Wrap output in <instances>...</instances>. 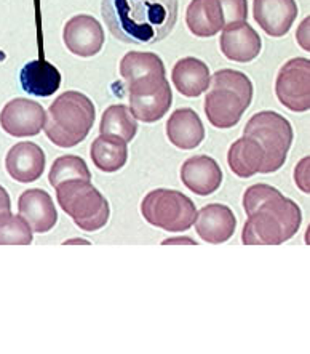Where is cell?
I'll return each instance as SVG.
<instances>
[{
    "mask_svg": "<svg viewBox=\"0 0 310 354\" xmlns=\"http://www.w3.org/2000/svg\"><path fill=\"white\" fill-rule=\"evenodd\" d=\"M227 164L233 174L240 178H251L253 175L261 174L264 164V149L251 136L237 140L227 153Z\"/></svg>",
    "mask_w": 310,
    "mask_h": 354,
    "instance_id": "cell-22",
    "label": "cell"
},
{
    "mask_svg": "<svg viewBox=\"0 0 310 354\" xmlns=\"http://www.w3.org/2000/svg\"><path fill=\"white\" fill-rule=\"evenodd\" d=\"M10 209H12V201H10L7 189L3 186H0V215L8 214Z\"/></svg>",
    "mask_w": 310,
    "mask_h": 354,
    "instance_id": "cell-31",
    "label": "cell"
},
{
    "mask_svg": "<svg viewBox=\"0 0 310 354\" xmlns=\"http://www.w3.org/2000/svg\"><path fill=\"white\" fill-rule=\"evenodd\" d=\"M181 180L192 193L210 196L220 189L222 183V170L210 156H194L182 164Z\"/></svg>",
    "mask_w": 310,
    "mask_h": 354,
    "instance_id": "cell-16",
    "label": "cell"
},
{
    "mask_svg": "<svg viewBox=\"0 0 310 354\" xmlns=\"http://www.w3.org/2000/svg\"><path fill=\"white\" fill-rule=\"evenodd\" d=\"M195 231L208 244H224L233 236L237 218L231 207L224 204H208L195 216Z\"/></svg>",
    "mask_w": 310,
    "mask_h": 354,
    "instance_id": "cell-12",
    "label": "cell"
},
{
    "mask_svg": "<svg viewBox=\"0 0 310 354\" xmlns=\"http://www.w3.org/2000/svg\"><path fill=\"white\" fill-rule=\"evenodd\" d=\"M106 26L120 42L151 45L175 28L177 0H101Z\"/></svg>",
    "mask_w": 310,
    "mask_h": 354,
    "instance_id": "cell-2",
    "label": "cell"
},
{
    "mask_svg": "<svg viewBox=\"0 0 310 354\" xmlns=\"http://www.w3.org/2000/svg\"><path fill=\"white\" fill-rule=\"evenodd\" d=\"M136 131H138V122H136L128 106L113 104L103 113L99 135L114 136V138L124 140L125 143H130L136 136Z\"/></svg>",
    "mask_w": 310,
    "mask_h": 354,
    "instance_id": "cell-24",
    "label": "cell"
},
{
    "mask_svg": "<svg viewBox=\"0 0 310 354\" xmlns=\"http://www.w3.org/2000/svg\"><path fill=\"white\" fill-rule=\"evenodd\" d=\"M294 178H296V183L299 185V188H301L304 193L309 194V183H306V180L309 181V158L302 159L301 164L298 165Z\"/></svg>",
    "mask_w": 310,
    "mask_h": 354,
    "instance_id": "cell-30",
    "label": "cell"
},
{
    "mask_svg": "<svg viewBox=\"0 0 310 354\" xmlns=\"http://www.w3.org/2000/svg\"><path fill=\"white\" fill-rule=\"evenodd\" d=\"M164 245H171V244H191V245H197V242L191 237H170V239L162 241Z\"/></svg>",
    "mask_w": 310,
    "mask_h": 354,
    "instance_id": "cell-32",
    "label": "cell"
},
{
    "mask_svg": "<svg viewBox=\"0 0 310 354\" xmlns=\"http://www.w3.org/2000/svg\"><path fill=\"white\" fill-rule=\"evenodd\" d=\"M21 87L24 92L34 97H50L61 85V73L57 66L45 62V59H34L21 69L19 74Z\"/></svg>",
    "mask_w": 310,
    "mask_h": 354,
    "instance_id": "cell-21",
    "label": "cell"
},
{
    "mask_svg": "<svg viewBox=\"0 0 310 354\" xmlns=\"http://www.w3.org/2000/svg\"><path fill=\"white\" fill-rule=\"evenodd\" d=\"M253 15L261 29L271 37L288 34L298 17L296 0H254Z\"/></svg>",
    "mask_w": 310,
    "mask_h": 354,
    "instance_id": "cell-13",
    "label": "cell"
},
{
    "mask_svg": "<svg viewBox=\"0 0 310 354\" xmlns=\"http://www.w3.org/2000/svg\"><path fill=\"white\" fill-rule=\"evenodd\" d=\"M220 45L222 55L235 63L253 62L262 48L261 37L246 21L222 28Z\"/></svg>",
    "mask_w": 310,
    "mask_h": 354,
    "instance_id": "cell-14",
    "label": "cell"
},
{
    "mask_svg": "<svg viewBox=\"0 0 310 354\" xmlns=\"http://www.w3.org/2000/svg\"><path fill=\"white\" fill-rule=\"evenodd\" d=\"M69 180H91V174L86 162L79 156H61L53 162L48 174V181L53 188Z\"/></svg>",
    "mask_w": 310,
    "mask_h": 354,
    "instance_id": "cell-26",
    "label": "cell"
},
{
    "mask_svg": "<svg viewBox=\"0 0 310 354\" xmlns=\"http://www.w3.org/2000/svg\"><path fill=\"white\" fill-rule=\"evenodd\" d=\"M211 87H224L240 95V97L251 104L253 84L246 74L233 69H221L211 77Z\"/></svg>",
    "mask_w": 310,
    "mask_h": 354,
    "instance_id": "cell-28",
    "label": "cell"
},
{
    "mask_svg": "<svg viewBox=\"0 0 310 354\" xmlns=\"http://www.w3.org/2000/svg\"><path fill=\"white\" fill-rule=\"evenodd\" d=\"M55 189L61 209L82 231H98L109 221L110 209L108 201L90 181L69 180Z\"/></svg>",
    "mask_w": 310,
    "mask_h": 354,
    "instance_id": "cell-4",
    "label": "cell"
},
{
    "mask_svg": "<svg viewBox=\"0 0 310 354\" xmlns=\"http://www.w3.org/2000/svg\"><path fill=\"white\" fill-rule=\"evenodd\" d=\"M250 104L240 95L224 87H211L205 97V114L216 129H231L240 122Z\"/></svg>",
    "mask_w": 310,
    "mask_h": 354,
    "instance_id": "cell-11",
    "label": "cell"
},
{
    "mask_svg": "<svg viewBox=\"0 0 310 354\" xmlns=\"http://www.w3.org/2000/svg\"><path fill=\"white\" fill-rule=\"evenodd\" d=\"M173 84L177 92L187 98H197L210 87V69L198 58H182L171 71Z\"/></svg>",
    "mask_w": 310,
    "mask_h": 354,
    "instance_id": "cell-19",
    "label": "cell"
},
{
    "mask_svg": "<svg viewBox=\"0 0 310 354\" xmlns=\"http://www.w3.org/2000/svg\"><path fill=\"white\" fill-rule=\"evenodd\" d=\"M275 93L280 103L293 113L310 109V62L309 58H293L278 71Z\"/></svg>",
    "mask_w": 310,
    "mask_h": 354,
    "instance_id": "cell-8",
    "label": "cell"
},
{
    "mask_svg": "<svg viewBox=\"0 0 310 354\" xmlns=\"http://www.w3.org/2000/svg\"><path fill=\"white\" fill-rule=\"evenodd\" d=\"M45 119L47 114L43 106L26 98L8 101L0 111V127L17 138L39 135L43 130Z\"/></svg>",
    "mask_w": 310,
    "mask_h": 354,
    "instance_id": "cell-9",
    "label": "cell"
},
{
    "mask_svg": "<svg viewBox=\"0 0 310 354\" xmlns=\"http://www.w3.org/2000/svg\"><path fill=\"white\" fill-rule=\"evenodd\" d=\"M18 215L26 221L32 232L52 231L58 221V212L52 196L43 189H28L19 196Z\"/></svg>",
    "mask_w": 310,
    "mask_h": 354,
    "instance_id": "cell-15",
    "label": "cell"
},
{
    "mask_svg": "<svg viewBox=\"0 0 310 354\" xmlns=\"http://www.w3.org/2000/svg\"><path fill=\"white\" fill-rule=\"evenodd\" d=\"M130 111L136 120L152 124L168 113L173 93L165 74H149L128 84Z\"/></svg>",
    "mask_w": 310,
    "mask_h": 354,
    "instance_id": "cell-7",
    "label": "cell"
},
{
    "mask_svg": "<svg viewBox=\"0 0 310 354\" xmlns=\"http://www.w3.org/2000/svg\"><path fill=\"white\" fill-rule=\"evenodd\" d=\"M8 175L18 183H32L45 170V153L39 145L23 141L14 145L5 158Z\"/></svg>",
    "mask_w": 310,
    "mask_h": 354,
    "instance_id": "cell-17",
    "label": "cell"
},
{
    "mask_svg": "<svg viewBox=\"0 0 310 354\" xmlns=\"http://www.w3.org/2000/svg\"><path fill=\"white\" fill-rule=\"evenodd\" d=\"M63 39L70 53L90 58L103 48L104 31L96 18L90 15H77L66 23Z\"/></svg>",
    "mask_w": 310,
    "mask_h": 354,
    "instance_id": "cell-10",
    "label": "cell"
},
{
    "mask_svg": "<svg viewBox=\"0 0 310 354\" xmlns=\"http://www.w3.org/2000/svg\"><path fill=\"white\" fill-rule=\"evenodd\" d=\"M245 136H251L264 149L261 174L280 170L293 145V127L275 111H261L254 114L245 125Z\"/></svg>",
    "mask_w": 310,
    "mask_h": 354,
    "instance_id": "cell-5",
    "label": "cell"
},
{
    "mask_svg": "<svg viewBox=\"0 0 310 354\" xmlns=\"http://www.w3.org/2000/svg\"><path fill=\"white\" fill-rule=\"evenodd\" d=\"M66 244H90L88 241H84V239H72V241H68Z\"/></svg>",
    "mask_w": 310,
    "mask_h": 354,
    "instance_id": "cell-33",
    "label": "cell"
},
{
    "mask_svg": "<svg viewBox=\"0 0 310 354\" xmlns=\"http://www.w3.org/2000/svg\"><path fill=\"white\" fill-rule=\"evenodd\" d=\"M32 230L19 215L12 212L0 215V245H29Z\"/></svg>",
    "mask_w": 310,
    "mask_h": 354,
    "instance_id": "cell-27",
    "label": "cell"
},
{
    "mask_svg": "<svg viewBox=\"0 0 310 354\" xmlns=\"http://www.w3.org/2000/svg\"><path fill=\"white\" fill-rule=\"evenodd\" d=\"M224 15L226 26L235 23H243L248 18V2L246 0H217Z\"/></svg>",
    "mask_w": 310,
    "mask_h": 354,
    "instance_id": "cell-29",
    "label": "cell"
},
{
    "mask_svg": "<svg viewBox=\"0 0 310 354\" xmlns=\"http://www.w3.org/2000/svg\"><path fill=\"white\" fill-rule=\"evenodd\" d=\"M189 31L197 37H213L226 26L224 15L217 0H192L186 12Z\"/></svg>",
    "mask_w": 310,
    "mask_h": 354,
    "instance_id": "cell-20",
    "label": "cell"
},
{
    "mask_svg": "<svg viewBox=\"0 0 310 354\" xmlns=\"http://www.w3.org/2000/svg\"><path fill=\"white\" fill-rule=\"evenodd\" d=\"M120 74L126 84H131L144 75L165 74V66L155 53L128 52L120 62Z\"/></svg>",
    "mask_w": 310,
    "mask_h": 354,
    "instance_id": "cell-25",
    "label": "cell"
},
{
    "mask_svg": "<svg viewBox=\"0 0 310 354\" xmlns=\"http://www.w3.org/2000/svg\"><path fill=\"white\" fill-rule=\"evenodd\" d=\"M124 140L114 138V136L99 135L93 143H91V160L99 170L106 174L119 171L122 167H125L128 160V148Z\"/></svg>",
    "mask_w": 310,
    "mask_h": 354,
    "instance_id": "cell-23",
    "label": "cell"
},
{
    "mask_svg": "<svg viewBox=\"0 0 310 354\" xmlns=\"http://www.w3.org/2000/svg\"><path fill=\"white\" fill-rule=\"evenodd\" d=\"M166 135L176 148L195 149L205 140V127L195 111L191 108L176 109L166 122Z\"/></svg>",
    "mask_w": 310,
    "mask_h": 354,
    "instance_id": "cell-18",
    "label": "cell"
},
{
    "mask_svg": "<svg viewBox=\"0 0 310 354\" xmlns=\"http://www.w3.org/2000/svg\"><path fill=\"white\" fill-rule=\"evenodd\" d=\"M93 101L80 92H64L50 106L45 135L59 148H72L88 136L95 124Z\"/></svg>",
    "mask_w": 310,
    "mask_h": 354,
    "instance_id": "cell-3",
    "label": "cell"
},
{
    "mask_svg": "<svg viewBox=\"0 0 310 354\" xmlns=\"http://www.w3.org/2000/svg\"><path fill=\"white\" fill-rule=\"evenodd\" d=\"M248 220L242 242L246 245H278L299 231L302 212L296 202L269 185H253L243 194Z\"/></svg>",
    "mask_w": 310,
    "mask_h": 354,
    "instance_id": "cell-1",
    "label": "cell"
},
{
    "mask_svg": "<svg viewBox=\"0 0 310 354\" xmlns=\"http://www.w3.org/2000/svg\"><path fill=\"white\" fill-rule=\"evenodd\" d=\"M141 212L147 223L168 232L187 231L197 216L194 202L175 189L147 193L141 202Z\"/></svg>",
    "mask_w": 310,
    "mask_h": 354,
    "instance_id": "cell-6",
    "label": "cell"
}]
</instances>
